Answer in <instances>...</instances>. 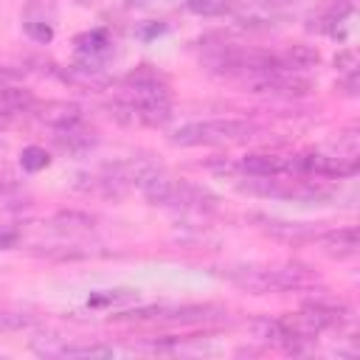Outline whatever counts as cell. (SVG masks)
Wrapping results in <instances>:
<instances>
[{
    "label": "cell",
    "mask_w": 360,
    "mask_h": 360,
    "mask_svg": "<svg viewBox=\"0 0 360 360\" xmlns=\"http://www.w3.org/2000/svg\"><path fill=\"white\" fill-rule=\"evenodd\" d=\"M217 273L233 287L256 295L304 290L315 284V273L304 264H228V267H219Z\"/></svg>",
    "instance_id": "cell-1"
},
{
    "label": "cell",
    "mask_w": 360,
    "mask_h": 360,
    "mask_svg": "<svg viewBox=\"0 0 360 360\" xmlns=\"http://www.w3.org/2000/svg\"><path fill=\"white\" fill-rule=\"evenodd\" d=\"M143 197L152 205H166V208H183V211H217L219 197L208 191L205 186L188 183V180H174L166 172L152 177L149 183L141 186Z\"/></svg>",
    "instance_id": "cell-2"
},
{
    "label": "cell",
    "mask_w": 360,
    "mask_h": 360,
    "mask_svg": "<svg viewBox=\"0 0 360 360\" xmlns=\"http://www.w3.org/2000/svg\"><path fill=\"white\" fill-rule=\"evenodd\" d=\"M259 135L253 121L242 118H211V121H191L172 132V143L177 146H219V143H242Z\"/></svg>",
    "instance_id": "cell-3"
},
{
    "label": "cell",
    "mask_w": 360,
    "mask_h": 360,
    "mask_svg": "<svg viewBox=\"0 0 360 360\" xmlns=\"http://www.w3.org/2000/svg\"><path fill=\"white\" fill-rule=\"evenodd\" d=\"M225 307L217 304H155L112 315L118 323H211L225 318Z\"/></svg>",
    "instance_id": "cell-4"
},
{
    "label": "cell",
    "mask_w": 360,
    "mask_h": 360,
    "mask_svg": "<svg viewBox=\"0 0 360 360\" xmlns=\"http://www.w3.org/2000/svg\"><path fill=\"white\" fill-rule=\"evenodd\" d=\"M110 115L124 121V124H166L172 118V104L169 96H138V93H124L110 104Z\"/></svg>",
    "instance_id": "cell-5"
},
{
    "label": "cell",
    "mask_w": 360,
    "mask_h": 360,
    "mask_svg": "<svg viewBox=\"0 0 360 360\" xmlns=\"http://www.w3.org/2000/svg\"><path fill=\"white\" fill-rule=\"evenodd\" d=\"M245 90L248 93H256V96H278V98H298V96H307L312 90L309 79H304L298 70L292 68H276V70H267L262 76H253L245 82Z\"/></svg>",
    "instance_id": "cell-6"
},
{
    "label": "cell",
    "mask_w": 360,
    "mask_h": 360,
    "mask_svg": "<svg viewBox=\"0 0 360 360\" xmlns=\"http://www.w3.org/2000/svg\"><path fill=\"white\" fill-rule=\"evenodd\" d=\"M295 172L298 177H326V180H338V177H349L357 172V158L349 155H295Z\"/></svg>",
    "instance_id": "cell-7"
},
{
    "label": "cell",
    "mask_w": 360,
    "mask_h": 360,
    "mask_svg": "<svg viewBox=\"0 0 360 360\" xmlns=\"http://www.w3.org/2000/svg\"><path fill=\"white\" fill-rule=\"evenodd\" d=\"M31 349L42 357H112L118 349L107 343H76L56 335H42L31 340Z\"/></svg>",
    "instance_id": "cell-8"
},
{
    "label": "cell",
    "mask_w": 360,
    "mask_h": 360,
    "mask_svg": "<svg viewBox=\"0 0 360 360\" xmlns=\"http://www.w3.org/2000/svg\"><path fill=\"white\" fill-rule=\"evenodd\" d=\"M239 169L248 177H298L295 158L292 155H276V152H253L239 160Z\"/></svg>",
    "instance_id": "cell-9"
},
{
    "label": "cell",
    "mask_w": 360,
    "mask_h": 360,
    "mask_svg": "<svg viewBox=\"0 0 360 360\" xmlns=\"http://www.w3.org/2000/svg\"><path fill=\"white\" fill-rule=\"evenodd\" d=\"M121 84L127 93H138V96H169V79L152 65H138L121 79Z\"/></svg>",
    "instance_id": "cell-10"
},
{
    "label": "cell",
    "mask_w": 360,
    "mask_h": 360,
    "mask_svg": "<svg viewBox=\"0 0 360 360\" xmlns=\"http://www.w3.org/2000/svg\"><path fill=\"white\" fill-rule=\"evenodd\" d=\"M312 245H318L326 256L346 259L357 253V231L354 228H326L312 236Z\"/></svg>",
    "instance_id": "cell-11"
},
{
    "label": "cell",
    "mask_w": 360,
    "mask_h": 360,
    "mask_svg": "<svg viewBox=\"0 0 360 360\" xmlns=\"http://www.w3.org/2000/svg\"><path fill=\"white\" fill-rule=\"evenodd\" d=\"M31 110H37L34 115L53 127V129H62V127H73V124H82V107L73 104V101H45V104H34Z\"/></svg>",
    "instance_id": "cell-12"
},
{
    "label": "cell",
    "mask_w": 360,
    "mask_h": 360,
    "mask_svg": "<svg viewBox=\"0 0 360 360\" xmlns=\"http://www.w3.org/2000/svg\"><path fill=\"white\" fill-rule=\"evenodd\" d=\"M76 45V56L84 59V62H96V65H104V59L110 56L112 51V39L104 28H93V31H84L73 39Z\"/></svg>",
    "instance_id": "cell-13"
},
{
    "label": "cell",
    "mask_w": 360,
    "mask_h": 360,
    "mask_svg": "<svg viewBox=\"0 0 360 360\" xmlns=\"http://www.w3.org/2000/svg\"><path fill=\"white\" fill-rule=\"evenodd\" d=\"M256 222H262L264 233H270L281 242H292V245L312 242V236L318 233V228L309 222H284V219H270V217H256Z\"/></svg>",
    "instance_id": "cell-14"
},
{
    "label": "cell",
    "mask_w": 360,
    "mask_h": 360,
    "mask_svg": "<svg viewBox=\"0 0 360 360\" xmlns=\"http://www.w3.org/2000/svg\"><path fill=\"white\" fill-rule=\"evenodd\" d=\"M37 104L34 93L22 84H8L0 87V118H11L20 112H31V107Z\"/></svg>",
    "instance_id": "cell-15"
},
{
    "label": "cell",
    "mask_w": 360,
    "mask_h": 360,
    "mask_svg": "<svg viewBox=\"0 0 360 360\" xmlns=\"http://www.w3.org/2000/svg\"><path fill=\"white\" fill-rule=\"evenodd\" d=\"M53 141H56L65 152H84V149L96 146V135H93V132H87L82 124L53 129Z\"/></svg>",
    "instance_id": "cell-16"
},
{
    "label": "cell",
    "mask_w": 360,
    "mask_h": 360,
    "mask_svg": "<svg viewBox=\"0 0 360 360\" xmlns=\"http://www.w3.org/2000/svg\"><path fill=\"white\" fill-rule=\"evenodd\" d=\"M93 222H96V217L84 214V211H59L51 217V225L59 231H90Z\"/></svg>",
    "instance_id": "cell-17"
},
{
    "label": "cell",
    "mask_w": 360,
    "mask_h": 360,
    "mask_svg": "<svg viewBox=\"0 0 360 360\" xmlns=\"http://www.w3.org/2000/svg\"><path fill=\"white\" fill-rule=\"evenodd\" d=\"M39 323V318L34 312L25 309H0V329L3 332H22V329H34Z\"/></svg>",
    "instance_id": "cell-18"
},
{
    "label": "cell",
    "mask_w": 360,
    "mask_h": 360,
    "mask_svg": "<svg viewBox=\"0 0 360 360\" xmlns=\"http://www.w3.org/2000/svg\"><path fill=\"white\" fill-rule=\"evenodd\" d=\"M186 11L197 14V17H219L233 11V0H186L183 3Z\"/></svg>",
    "instance_id": "cell-19"
},
{
    "label": "cell",
    "mask_w": 360,
    "mask_h": 360,
    "mask_svg": "<svg viewBox=\"0 0 360 360\" xmlns=\"http://www.w3.org/2000/svg\"><path fill=\"white\" fill-rule=\"evenodd\" d=\"M292 70H304V68H312V65H318V59H321V53L315 51V48H309V45H292L284 56H281Z\"/></svg>",
    "instance_id": "cell-20"
},
{
    "label": "cell",
    "mask_w": 360,
    "mask_h": 360,
    "mask_svg": "<svg viewBox=\"0 0 360 360\" xmlns=\"http://www.w3.org/2000/svg\"><path fill=\"white\" fill-rule=\"evenodd\" d=\"M138 292L135 290H129V287H124V290H96L90 298H87V304L90 307H110V304H118V301H132Z\"/></svg>",
    "instance_id": "cell-21"
},
{
    "label": "cell",
    "mask_w": 360,
    "mask_h": 360,
    "mask_svg": "<svg viewBox=\"0 0 360 360\" xmlns=\"http://www.w3.org/2000/svg\"><path fill=\"white\" fill-rule=\"evenodd\" d=\"M48 163H51V155H48L42 146H25V149L20 152V166H22L25 172H42Z\"/></svg>",
    "instance_id": "cell-22"
},
{
    "label": "cell",
    "mask_w": 360,
    "mask_h": 360,
    "mask_svg": "<svg viewBox=\"0 0 360 360\" xmlns=\"http://www.w3.org/2000/svg\"><path fill=\"white\" fill-rule=\"evenodd\" d=\"M22 28L31 39L37 42H51L53 39V22H42V20H22Z\"/></svg>",
    "instance_id": "cell-23"
},
{
    "label": "cell",
    "mask_w": 360,
    "mask_h": 360,
    "mask_svg": "<svg viewBox=\"0 0 360 360\" xmlns=\"http://www.w3.org/2000/svg\"><path fill=\"white\" fill-rule=\"evenodd\" d=\"M20 242V231L11 225H0V250H11Z\"/></svg>",
    "instance_id": "cell-24"
},
{
    "label": "cell",
    "mask_w": 360,
    "mask_h": 360,
    "mask_svg": "<svg viewBox=\"0 0 360 360\" xmlns=\"http://www.w3.org/2000/svg\"><path fill=\"white\" fill-rule=\"evenodd\" d=\"M20 70H14V68H6V65H0V87H8V84H17L20 82Z\"/></svg>",
    "instance_id": "cell-25"
},
{
    "label": "cell",
    "mask_w": 360,
    "mask_h": 360,
    "mask_svg": "<svg viewBox=\"0 0 360 360\" xmlns=\"http://www.w3.org/2000/svg\"><path fill=\"white\" fill-rule=\"evenodd\" d=\"M127 8H155V6H172V0H124Z\"/></svg>",
    "instance_id": "cell-26"
},
{
    "label": "cell",
    "mask_w": 360,
    "mask_h": 360,
    "mask_svg": "<svg viewBox=\"0 0 360 360\" xmlns=\"http://www.w3.org/2000/svg\"><path fill=\"white\" fill-rule=\"evenodd\" d=\"M163 31H166V25H163V22H149V28H138L135 34H138V37H143V39H149V37L163 34Z\"/></svg>",
    "instance_id": "cell-27"
}]
</instances>
